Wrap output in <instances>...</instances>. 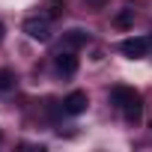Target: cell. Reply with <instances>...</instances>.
Returning a JSON list of instances; mask_svg holds the SVG:
<instances>
[{"instance_id":"5b68a950","label":"cell","mask_w":152,"mask_h":152,"mask_svg":"<svg viewBox=\"0 0 152 152\" xmlns=\"http://www.w3.org/2000/svg\"><path fill=\"white\" fill-rule=\"evenodd\" d=\"M54 66H57V72L63 75V78H72V75H78V57H75V51L72 48H63L57 57H54Z\"/></svg>"},{"instance_id":"8fae6325","label":"cell","mask_w":152,"mask_h":152,"mask_svg":"<svg viewBox=\"0 0 152 152\" xmlns=\"http://www.w3.org/2000/svg\"><path fill=\"white\" fill-rule=\"evenodd\" d=\"M3 36H6V27H3V21H0V42H3Z\"/></svg>"},{"instance_id":"6da1fadb","label":"cell","mask_w":152,"mask_h":152,"mask_svg":"<svg viewBox=\"0 0 152 152\" xmlns=\"http://www.w3.org/2000/svg\"><path fill=\"white\" fill-rule=\"evenodd\" d=\"M110 102L122 110V116H125L128 125H137V122L143 119V96H140L134 87H122V84H116V87L110 90Z\"/></svg>"},{"instance_id":"30bf717a","label":"cell","mask_w":152,"mask_h":152,"mask_svg":"<svg viewBox=\"0 0 152 152\" xmlns=\"http://www.w3.org/2000/svg\"><path fill=\"white\" fill-rule=\"evenodd\" d=\"M84 3H87V9L99 12V9H104V6H107V0H84Z\"/></svg>"},{"instance_id":"3957f363","label":"cell","mask_w":152,"mask_h":152,"mask_svg":"<svg viewBox=\"0 0 152 152\" xmlns=\"http://www.w3.org/2000/svg\"><path fill=\"white\" fill-rule=\"evenodd\" d=\"M24 33L30 39H36V42H48L51 39V21L45 15H33V18L24 21Z\"/></svg>"},{"instance_id":"ba28073f","label":"cell","mask_w":152,"mask_h":152,"mask_svg":"<svg viewBox=\"0 0 152 152\" xmlns=\"http://www.w3.org/2000/svg\"><path fill=\"white\" fill-rule=\"evenodd\" d=\"M134 24V9H122V12H116V18H113V27H119V30H128Z\"/></svg>"},{"instance_id":"277c9868","label":"cell","mask_w":152,"mask_h":152,"mask_svg":"<svg viewBox=\"0 0 152 152\" xmlns=\"http://www.w3.org/2000/svg\"><path fill=\"white\" fill-rule=\"evenodd\" d=\"M87 104H90V96H87L84 90H72V93L63 99V110H66V116H81V113L87 110Z\"/></svg>"},{"instance_id":"8992f818","label":"cell","mask_w":152,"mask_h":152,"mask_svg":"<svg viewBox=\"0 0 152 152\" xmlns=\"http://www.w3.org/2000/svg\"><path fill=\"white\" fill-rule=\"evenodd\" d=\"M63 12H66V0H45V3H42V9H39V15H45L48 21L63 18Z\"/></svg>"},{"instance_id":"52a82bcc","label":"cell","mask_w":152,"mask_h":152,"mask_svg":"<svg viewBox=\"0 0 152 152\" xmlns=\"http://www.w3.org/2000/svg\"><path fill=\"white\" fill-rule=\"evenodd\" d=\"M84 45H90V33L87 30H69L66 36H63V48H84Z\"/></svg>"},{"instance_id":"9c48e42d","label":"cell","mask_w":152,"mask_h":152,"mask_svg":"<svg viewBox=\"0 0 152 152\" xmlns=\"http://www.w3.org/2000/svg\"><path fill=\"white\" fill-rule=\"evenodd\" d=\"M15 72L12 69H0V93H9L12 87H15Z\"/></svg>"},{"instance_id":"7a4b0ae2","label":"cell","mask_w":152,"mask_h":152,"mask_svg":"<svg viewBox=\"0 0 152 152\" xmlns=\"http://www.w3.org/2000/svg\"><path fill=\"white\" fill-rule=\"evenodd\" d=\"M149 48H152V39H149V36H128V39L119 42V51H122V57H128V60L146 57Z\"/></svg>"},{"instance_id":"7c38bea8","label":"cell","mask_w":152,"mask_h":152,"mask_svg":"<svg viewBox=\"0 0 152 152\" xmlns=\"http://www.w3.org/2000/svg\"><path fill=\"white\" fill-rule=\"evenodd\" d=\"M0 140H3V131H0Z\"/></svg>"}]
</instances>
